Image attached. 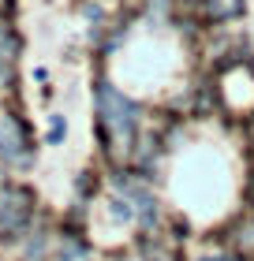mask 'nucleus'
<instances>
[{"label": "nucleus", "mask_w": 254, "mask_h": 261, "mask_svg": "<svg viewBox=\"0 0 254 261\" xmlns=\"http://www.w3.org/2000/svg\"><path fill=\"white\" fill-rule=\"evenodd\" d=\"M101 101H105V120L112 123V130L120 138H127L131 135V127H135V112H131V105L120 97L116 90H105L101 93Z\"/></svg>", "instance_id": "f257e3e1"}, {"label": "nucleus", "mask_w": 254, "mask_h": 261, "mask_svg": "<svg viewBox=\"0 0 254 261\" xmlns=\"http://www.w3.org/2000/svg\"><path fill=\"white\" fill-rule=\"evenodd\" d=\"M19 146H22V138L15 135V123L0 120V153H4L8 161H19Z\"/></svg>", "instance_id": "f03ea898"}, {"label": "nucleus", "mask_w": 254, "mask_h": 261, "mask_svg": "<svg viewBox=\"0 0 254 261\" xmlns=\"http://www.w3.org/2000/svg\"><path fill=\"white\" fill-rule=\"evenodd\" d=\"M45 138H49V146H60V142L67 138V120H64L60 112L49 116V130H45Z\"/></svg>", "instance_id": "7ed1b4c3"}, {"label": "nucleus", "mask_w": 254, "mask_h": 261, "mask_svg": "<svg viewBox=\"0 0 254 261\" xmlns=\"http://www.w3.org/2000/svg\"><path fill=\"white\" fill-rule=\"evenodd\" d=\"M60 261H82V250L75 243H64V254H60Z\"/></svg>", "instance_id": "20e7f679"}, {"label": "nucleus", "mask_w": 254, "mask_h": 261, "mask_svg": "<svg viewBox=\"0 0 254 261\" xmlns=\"http://www.w3.org/2000/svg\"><path fill=\"white\" fill-rule=\"evenodd\" d=\"M0 82H4V67H0Z\"/></svg>", "instance_id": "39448f33"}]
</instances>
